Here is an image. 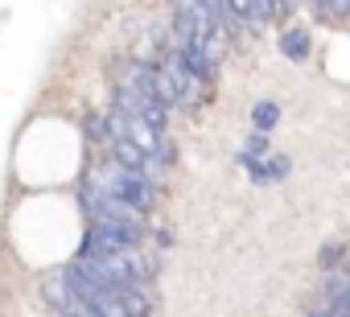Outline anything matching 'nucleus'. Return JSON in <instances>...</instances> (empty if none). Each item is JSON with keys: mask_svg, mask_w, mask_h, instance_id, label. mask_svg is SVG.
Wrapping results in <instances>:
<instances>
[{"mask_svg": "<svg viewBox=\"0 0 350 317\" xmlns=\"http://www.w3.org/2000/svg\"><path fill=\"white\" fill-rule=\"evenodd\" d=\"M317 268H321L325 276H329V272H342V268H346V247H342V243H321Z\"/></svg>", "mask_w": 350, "mask_h": 317, "instance_id": "6", "label": "nucleus"}, {"mask_svg": "<svg viewBox=\"0 0 350 317\" xmlns=\"http://www.w3.org/2000/svg\"><path fill=\"white\" fill-rule=\"evenodd\" d=\"M276 50L288 62H309V54H313V29L309 25H284L276 33Z\"/></svg>", "mask_w": 350, "mask_h": 317, "instance_id": "2", "label": "nucleus"}, {"mask_svg": "<svg viewBox=\"0 0 350 317\" xmlns=\"http://www.w3.org/2000/svg\"><path fill=\"white\" fill-rule=\"evenodd\" d=\"M309 13L317 17V21H350V5H309Z\"/></svg>", "mask_w": 350, "mask_h": 317, "instance_id": "7", "label": "nucleus"}, {"mask_svg": "<svg viewBox=\"0 0 350 317\" xmlns=\"http://www.w3.org/2000/svg\"><path fill=\"white\" fill-rule=\"evenodd\" d=\"M268 156H272V136H264V132H247L243 144H239V152H235V165H239V169H252V165L268 161Z\"/></svg>", "mask_w": 350, "mask_h": 317, "instance_id": "4", "label": "nucleus"}, {"mask_svg": "<svg viewBox=\"0 0 350 317\" xmlns=\"http://www.w3.org/2000/svg\"><path fill=\"white\" fill-rule=\"evenodd\" d=\"M276 124H280V103H276V99H260V103L252 107V132L272 136Z\"/></svg>", "mask_w": 350, "mask_h": 317, "instance_id": "5", "label": "nucleus"}, {"mask_svg": "<svg viewBox=\"0 0 350 317\" xmlns=\"http://www.w3.org/2000/svg\"><path fill=\"white\" fill-rule=\"evenodd\" d=\"M165 33H169V50L186 62V70L202 87H211L219 79L223 54H227V38H223L219 21L211 17V5H178Z\"/></svg>", "mask_w": 350, "mask_h": 317, "instance_id": "1", "label": "nucleus"}, {"mask_svg": "<svg viewBox=\"0 0 350 317\" xmlns=\"http://www.w3.org/2000/svg\"><path fill=\"white\" fill-rule=\"evenodd\" d=\"M288 174H293V156H284V152H272L268 161H260V165L247 169L252 186H276V182H284Z\"/></svg>", "mask_w": 350, "mask_h": 317, "instance_id": "3", "label": "nucleus"}]
</instances>
